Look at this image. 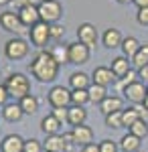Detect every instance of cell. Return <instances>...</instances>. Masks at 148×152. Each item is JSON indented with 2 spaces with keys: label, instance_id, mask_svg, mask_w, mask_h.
<instances>
[{
  "label": "cell",
  "instance_id": "cell-1",
  "mask_svg": "<svg viewBox=\"0 0 148 152\" xmlns=\"http://www.w3.org/2000/svg\"><path fill=\"white\" fill-rule=\"evenodd\" d=\"M29 69L33 73V77H37V81L49 83L59 75V63L53 59L51 51H41V53L34 55V59L29 65Z\"/></svg>",
  "mask_w": 148,
  "mask_h": 152
},
{
  "label": "cell",
  "instance_id": "cell-2",
  "mask_svg": "<svg viewBox=\"0 0 148 152\" xmlns=\"http://www.w3.org/2000/svg\"><path fill=\"white\" fill-rule=\"evenodd\" d=\"M4 87H6L8 95L10 97H16V99H21V97L31 94V81H29V77L24 73H21V71L10 73L6 77V81H4Z\"/></svg>",
  "mask_w": 148,
  "mask_h": 152
},
{
  "label": "cell",
  "instance_id": "cell-3",
  "mask_svg": "<svg viewBox=\"0 0 148 152\" xmlns=\"http://www.w3.org/2000/svg\"><path fill=\"white\" fill-rule=\"evenodd\" d=\"M39 16L41 20L47 24H55L59 23V18L63 16V6L59 0H43L39 4Z\"/></svg>",
  "mask_w": 148,
  "mask_h": 152
},
{
  "label": "cell",
  "instance_id": "cell-4",
  "mask_svg": "<svg viewBox=\"0 0 148 152\" xmlns=\"http://www.w3.org/2000/svg\"><path fill=\"white\" fill-rule=\"evenodd\" d=\"M4 55L10 61H18V59H24L29 55V43L24 41L23 37H14L10 41H6L4 45Z\"/></svg>",
  "mask_w": 148,
  "mask_h": 152
},
{
  "label": "cell",
  "instance_id": "cell-5",
  "mask_svg": "<svg viewBox=\"0 0 148 152\" xmlns=\"http://www.w3.org/2000/svg\"><path fill=\"white\" fill-rule=\"evenodd\" d=\"M0 26H2L4 31L14 33V35H18V37L26 33V26L23 24L21 16H18V12H12V10H6V12L0 14Z\"/></svg>",
  "mask_w": 148,
  "mask_h": 152
},
{
  "label": "cell",
  "instance_id": "cell-6",
  "mask_svg": "<svg viewBox=\"0 0 148 152\" xmlns=\"http://www.w3.org/2000/svg\"><path fill=\"white\" fill-rule=\"evenodd\" d=\"M47 99L51 107H69L71 105V89L65 85H53L47 94Z\"/></svg>",
  "mask_w": 148,
  "mask_h": 152
},
{
  "label": "cell",
  "instance_id": "cell-7",
  "mask_svg": "<svg viewBox=\"0 0 148 152\" xmlns=\"http://www.w3.org/2000/svg\"><path fill=\"white\" fill-rule=\"evenodd\" d=\"M29 35H31V43H33L34 47L43 49L47 43L51 41V24L39 20L34 26H31V28H29Z\"/></svg>",
  "mask_w": 148,
  "mask_h": 152
},
{
  "label": "cell",
  "instance_id": "cell-8",
  "mask_svg": "<svg viewBox=\"0 0 148 152\" xmlns=\"http://www.w3.org/2000/svg\"><path fill=\"white\" fill-rule=\"evenodd\" d=\"M146 91H148V85H144L142 81H134V83H130L122 94H124V97L130 102V104L142 105L144 99H146Z\"/></svg>",
  "mask_w": 148,
  "mask_h": 152
},
{
  "label": "cell",
  "instance_id": "cell-9",
  "mask_svg": "<svg viewBox=\"0 0 148 152\" xmlns=\"http://www.w3.org/2000/svg\"><path fill=\"white\" fill-rule=\"evenodd\" d=\"M116 73L112 71V67H106V65H100V67H95L93 73H91V83H95V85H102V87H108V85H112L116 83Z\"/></svg>",
  "mask_w": 148,
  "mask_h": 152
},
{
  "label": "cell",
  "instance_id": "cell-10",
  "mask_svg": "<svg viewBox=\"0 0 148 152\" xmlns=\"http://www.w3.org/2000/svg\"><path fill=\"white\" fill-rule=\"evenodd\" d=\"M89 61V47L83 43H69V63L73 65H83Z\"/></svg>",
  "mask_w": 148,
  "mask_h": 152
},
{
  "label": "cell",
  "instance_id": "cell-11",
  "mask_svg": "<svg viewBox=\"0 0 148 152\" xmlns=\"http://www.w3.org/2000/svg\"><path fill=\"white\" fill-rule=\"evenodd\" d=\"M77 41L83 43V45H87V47H93L97 43V28H95V24L81 23L77 26Z\"/></svg>",
  "mask_w": 148,
  "mask_h": 152
},
{
  "label": "cell",
  "instance_id": "cell-12",
  "mask_svg": "<svg viewBox=\"0 0 148 152\" xmlns=\"http://www.w3.org/2000/svg\"><path fill=\"white\" fill-rule=\"evenodd\" d=\"M18 16H21V20L26 28H31L34 24L41 20V16H39V6L37 4H26V6H21L18 8Z\"/></svg>",
  "mask_w": 148,
  "mask_h": 152
},
{
  "label": "cell",
  "instance_id": "cell-13",
  "mask_svg": "<svg viewBox=\"0 0 148 152\" xmlns=\"http://www.w3.org/2000/svg\"><path fill=\"white\" fill-rule=\"evenodd\" d=\"M71 136H73V142L83 148V146H87V144L93 142V130L89 126H85V124H81V126H75L71 130Z\"/></svg>",
  "mask_w": 148,
  "mask_h": 152
},
{
  "label": "cell",
  "instance_id": "cell-14",
  "mask_svg": "<svg viewBox=\"0 0 148 152\" xmlns=\"http://www.w3.org/2000/svg\"><path fill=\"white\" fill-rule=\"evenodd\" d=\"M24 150V138L18 134H8L0 142V152H23Z\"/></svg>",
  "mask_w": 148,
  "mask_h": 152
},
{
  "label": "cell",
  "instance_id": "cell-15",
  "mask_svg": "<svg viewBox=\"0 0 148 152\" xmlns=\"http://www.w3.org/2000/svg\"><path fill=\"white\" fill-rule=\"evenodd\" d=\"M122 110H124V99L120 95H108L100 104V112H102L103 116L114 114V112H122Z\"/></svg>",
  "mask_w": 148,
  "mask_h": 152
},
{
  "label": "cell",
  "instance_id": "cell-16",
  "mask_svg": "<svg viewBox=\"0 0 148 152\" xmlns=\"http://www.w3.org/2000/svg\"><path fill=\"white\" fill-rule=\"evenodd\" d=\"M43 148H45V152H67V144H65V138L61 134H53V136L45 138Z\"/></svg>",
  "mask_w": 148,
  "mask_h": 152
},
{
  "label": "cell",
  "instance_id": "cell-17",
  "mask_svg": "<svg viewBox=\"0 0 148 152\" xmlns=\"http://www.w3.org/2000/svg\"><path fill=\"white\" fill-rule=\"evenodd\" d=\"M87 120V110L83 105H69V116H67V124H71L73 128L85 124Z\"/></svg>",
  "mask_w": 148,
  "mask_h": 152
},
{
  "label": "cell",
  "instance_id": "cell-18",
  "mask_svg": "<svg viewBox=\"0 0 148 152\" xmlns=\"http://www.w3.org/2000/svg\"><path fill=\"white\" fill-rule=\"evenodd\" d=\"M122 41H124V37H122V33L118 28H108L102 35V43H103V47H108V49L122 47Z\"/></svg>",
  "mask_w": 148,
  "mask_h": 152
},
{
  "label": "cell",
  "instance_id": "cell-19",
  "mask_svg": "<svg viewBox=\"0 0 148 152\" xmlns=\"http://www.w3.org/2000/svg\"><path fill=\"white\" fill-rule=\"evenodd\" d=\"M0 116L4 118L6 122H18L21 118L24 116V112L21 110V105H18V102L14 104H6V105H2V110H0Z\"/></svg>",
  "mask_w": 148,
  "mask_h": 152
},
{
  "label": "cell",
  "instance_id": "cell-20",
  "mask_svg": "<svg viewBox=\"0 0 148 152\" xmlns=\"http://www.w3.org/2000/svg\"><path fill=\"white\" fill-rule=\"evenodd\" d=\"M69 85H71V89H89L91 77L83 71H75L69 75Z\"/></svg>",
  "mask_w": 148,
  "mask_h": 152
},
{
  "label": "cell",
  "instance_id": "cell-21",
  "mask_svg": "<svg viewBox=\"0 0 148 152\" xmlns=\"http://www.w3.org/2000/svg\"><path fill=\"white\" fill-rule=\"evenodd\" d=\"M132 69V61L124 55H118L116 59H112V71L116 73V77L120 79V77H124L128 71Z\"/></svg>",
  "mask_w": 148,
  "mask_h": 152
},
{
  "label": "cell",
  "instance_id": "cell-22",
  "mask_svg": "<svg viewBox=\"0 0 148 152\" xmlns=\"http://www.w3.org/2000/svg\"><path fill=\"white\" fill-rule=\"evenodd\" d=\"M39 97L33 94H29V95H24V97H21L18 99V105H21V110H23L24 114H29V116H33L34 112L39 110Z\"/></svg>",
  "mask_w": 148,
  "mask_h": 152
},
{
  "label": "cell",
  "instance_id": "cell-23",
  "mask_svg": "<svg viewBox=\"0 0 148 152\" xmlns=\"http://www.w3.org/2000/svg\"><path fill=\"white\" fill-rule=\"evenodd\" d=\"M120 150L122 152H138L140 150V138H136L134 134H124L120 140Z\"/></svg>",
  "mask_w": 148,
  "mask_h": 152
},
{
  "label": "cell",
  "instance_id": "cell-24",
  "mask_svg": "<svg viewBox=\"0 0 148 152\" xmlns=\"http://www.w3.org/2000/svg\"><path fill=\"white\" fill-rule=\"evenodd\" d=\"M59 128H61V122L57 118H53L51 114L45 116L41 120V130L45 132V136H53V134H59Z\"/></svg>",
  "mask_w": 148,
  "mask_h": 152
},
{
  "label": "cell",
  "instance_id": "cell-25",
  "mask_svg": "<svg viewBox=\"0 0 148 152\" xmlns=\"http://www.w3.org/2000/svg\"><path fill=\"white\" fill-rule=\"evenodd\" d=\"M140 47H142V45L138 43V39H134V37H126L124 41H122V55L128 57V59H132L138 53Z\"/></svg>",
  "mask_w": 148,
  "mask_h": 152
},
{
  "label": "cell",
  "instance_id": "cell-26",
  "mask_svg": "<svg viewBox=\"0 0 148 152\" xmlns=\"http://www.w3.org/2000/svg\"><path fill=\"white\" fill-rule=\"evenodd\" d=\"M130 61H132V67H134V69H142V67H146V65H148V43H144L142 47L138 49V53L130 59Z\"/></svg>",
  "mask_w": 148,
  "mask_h": 152
},
{
  "label": "cell",
  "instance_id": "cell-27",
  "mask_svg": "<svg viewBox=\"0 0 148 152\" xmlns=\"http://www.w3.org/2000/svg\"><path fill=\"white\" fill-rule=\"evenodd\" d=\"M87 94H89V102H91V104H97V105H100L103 99L108 97L106 87H102V85H95V83H91V85H89Z\"/></svg>",
  "mask_w": 148,
  "mask_h": 152
},
{
  "label": "cell",
  "instance_id": "cell-28",
  "mask_svg": "<svg viewBox=\"0 0 148 152\" xmlns=\"http://www.w3.org/2000/svg\"><path fill=\"white\" fill-rule=\"evenodd\" d=\"M51 55L59 63V67L69 63V45H55V47L51 49Z\"/></svg>",
  "mask_w": 148,
  "mask_h": 152
},
{
  "label": "cell",
  "instance_id": "cell-29",
  "mask_svg": "<svg viewBox=\"0 0 148 152\" xmlns=\"http://www.w3.org/2000/svg\"><path fill=\"white\" fill-rule=\"evenodd\" d=\"M128 132L134 134L136 138L142 140V138H146V136H148V122H146V120H138V122H134V124L128 128Z\"/></svg>",
  "mask_w": 148,
  "mask_h": 152
},
{
  "label": "cell",
  "instance_id": "cell-30",
  "mask_svg": "<svg viewBox=\"0 0 148 152\" xmlns=\"http://www.w3.org/2000/svg\"><path fill=\"white\" fill-rule=\"evenodd\" d=\"M89 102V94L87 89H71V105H83Z\"/></svg>",
  "mask_w": 148,
  "mask_h": 152
},
{
  "label": "cell",
  "instance_id": "cell-31",
  "mask_svg": "<svg viewBox=\"0 0 148 152\" xmlns=\"http://www.w3.org/2000/svg\"><path fill=\"white\" fill-rule=\"evenodd\" d=\"M106 126H108V128H112V130L124 128V124H122V112L108 114V116H106Z\"/></svg>",
  "mask_w": 148,
  "mask_h": 152
},
{
  "label": "cell",
  "instance_id": "cell-32",
  "mask_svg": "<svg viewBox=\"0 0 148 152\" xmlns=\"http://www.w3.org/2000/svg\"><path fill=\"white\" fill-rule=\"evenodd\" d=\"M136 77H138V73H136L134 69H130V71H128V73L124 75V77H120V83H118V89H120V91H124V89L128 87V85H130V83L138 81Z\"/></svg>",
  "mask_w": 148,
  "mask_h": 152
},
{
  "label": "cell",
  "instance_id": "cell-33",
  "mask_svg": "<svg viewBox=\"0 0 148 152\" xmlns=\"http://www.w3.org/2000/svg\"><path fill=\"white\" fill-rule=\"evenodd\" d=\"M23 152H45V148H43V142H39L37 138H29V140H24Z\"/></svg>",
  "mask_w": 148,
  "mask_h": 152
},
{
  "label": "cell",
  "instance_id": "cell-34",
  "mask_svg": "<svg viewBox=\"0 0 148 152\" xmlns=\"http://www.w3.org/2000/svg\"><path fill=\"white\" fill-rule=\"evenodd\" d=\"M118 150H120V146L114 140H110V138L100 142V152H118Z\"/></svg>",
  "mask_w": 148,
  "mask_h": 152
},
{
  "label": "cell",
  "instance_id": "cell-35",
  "mask_svg": "<svg viewBox=\"0 0 148 152\" xmlns=\"http://www.w3.org/2000/svg\"><path fill=\"white\" fill-rule=\"evenodd\" d=\"M51 116L57 118L59 122L63 124V122H67V116H69V107H53V112H51Z\"/></svg>",
  "mask_w": 148,
  "mask_h": 152
},
{
  "label": "cell",
  "instance_id": "cell-36",
  "mask_svg": "<svg viewBox=\"0 0 148 152\" xmlns=\"http://www.w3.org/2000/svg\"><path fill=\"white\" fill-rule=\"evenodd\" d=\"M65 35V28L61 26L59 23H55V24H51V39H55V41H59L61 37Z\"/></svg>",
  "mask_w": 148,
  "mask_h": 152
},
{
  "label": "cell",
  "instance_id": "cell-37",
  "mask_svg": "<svg viewBox=\"0 0 148 152\" xmlns=\"http://www.w3.org/2000/svg\"><path fill=\"white\" fill-rule=\"evenodd\" d=\"M136 20H138V24H142V26H148V6H146V8H138V12H136Z\"/></svg>",
  "mask_w": 148,
  "mask_h": 152
},
{
  "label": "cell",
  "instance_id": "cell-38",
  "mask_svg": "<svg viewBox=\"0 0 148 152\" xmlns=\"http://www.w3.org/2000/svg\"><path fill=\"white\" fill-rule=\"evenodd\" d=\"M8 97H10V95H8V91H6V87H4V83H0V107H2V105H6V104H8Z\"/></svg>",
  "mask_w": 148,
  "mask_h": 152
},
{
  "label": "cell",
  "instance_id": "cell-39",
  "mask_svg": "<svg viewBox=\"0 0 148 152\" xmlns=\"http://www.w3.org/2000/svg\"><path fill=\"white\" fill-rule=\"evenodd\" d=\"M81 152H100V144H87V146H83L81 148Z\"/></svg>",
  "mask_w": 148,
  "mask_h": 152
},
{
  "label": "cell",
  "instance_id": "cell-40",
  "mask_svg": "<svg viewBox=\"0 0 148 152\" xmlns=\"http://www.w3.org/2000/svg\"><path fill=\"white\" fill-rule=\"evenodd\" d=\"M138 77H144V81H148V65L142 67V69H138Z\"/></svg>",
  "mask_w": 148,
  "mask_h": 152
},
{
  "label": "cell",
  "instance_id": "cell-41",
  "mask_svg": "<svg viewBox=\"0 0 148 152\" xmlns=\"http://www.w3.org/2000/svg\"><path fill=\"white\" fill-rule=\"evenodd\" d=\"M132 2L136 4L138 8H146V6H148V0H132Z\"/></svg>",
  "mask_w": 148,
  "mask_h": 152
},
{
  "label": "cell",
  "instance_id": "cell-42",
  "mask_svg": "<svg viewBox=\"0 0 148 152\" xmlns=\"http://www.w3.org/2000/svg\"><path fill=\"white\" fill-rule=\"evenodd\" d=\"M142 105H144V107L148 110V91H146V99H144V104H142Z\"/></svg>",
  "mask_w": 148,
  "mask_h": 152
},
{
  "label": "cell",
  "instance_id": "cell-43",
  "mask_svg": "<svg viewBox=\"0 0 148 152\" xmlns=\"http://www.w3.org/2000/svg\"><path fill=\"white\" fill-rule=\"evenodd\" d=\"M12 0H0V4H2V6H4V4H10Z\"/></svg>",
  "mask_w": 148,
  "mask_h": 152
},
{
  "label": "cell",
  "instance_id": "cell-44",
  "mask_svg": "<svg viewBox=\"0 0 148 152\" xmlns=\"http://www.w3.org/2000/svg\"><path fill=\"white\" fill-rule=\"evenodd\" d=\"M116 2H120V4H126V2H132V0H116Z\"/></svg>",
  "mask_w": 148,
  "mask_h": 152
},
{
  "label": "cell",
  "instance_id": "cell-45",
  "mask_svg": "<svg viewBox=\"0 0 148 152\" xmlns=\"http://www.w3.org/2000/svg\"><path fill=\"white\" fill-rule=\"evenodd\" d=\"M138 152H142V150H138Z\"/></svg>",
  "mask_w": 148,
  "mask_h": 152
}]
</instances>
